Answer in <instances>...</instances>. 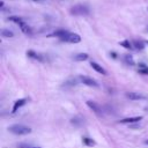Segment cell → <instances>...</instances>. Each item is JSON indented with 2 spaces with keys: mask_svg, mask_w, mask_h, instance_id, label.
Segmentation results:
<instances>
[{
  "mask_svg": "<svg viewBox=\"0 0 148 148\" xmlns=\"http://www.w3.org/2000/svg\"><path fill=\"white\" fill-rule=\"evenodd\" d=\"M9 21H13V22H15V23L20 24L23 20H22L21 17H17V16H10V17H9Z\"/></svg>",
  "mask_w": 148,
  "mask_h": 148,
  "instance_id": "obj_20",
  "label": "cell"
},
{
  "mask_svg": "<svg viewBox=\"0 0 148 148\" xmlns=\"http://www.w3.org/2000/svg\"><path fill=\"white\" fill-rule=\"evenodd\" d=\"M147 44H148V42H147Z\"/></svg>",
  "mask_w": 148,
  "mask_h": 148,
  "instance_id": "obj_25",
  "label": "cell"
},
{
  "mask_svg": "<svg viewBox=\"0 0 148 148\" xmlns=\"http://www.w3.org/2000/svg\"><path fill=\"white\" fill-rule=\"evenodd\" d=\"M145 143H146V145H148V140H146V141H145Z\"/></svg>",
  "mask_w": 148,
  "mask_h": 148,
  "instance_id": "obj_23",
  "label": "cell"
},
{
  "mask_svg": "<svg viewBox=\"0 0 148 148\" xmlns=\"http://www.w3.org/2000/svg\"><path fill=\"white\" fill-rule=\"evenodd\" d=\"M60 40L62 42H68V43H79L81 40V37L77 34H73V32H67L65 36H62L60 38Z\"/></svg>",
  "mask_w": 148,
  "mask_h": 148,
  "instance_id": "obj_3",
  "label": "cell"
},
{
  "mask_svg": "<svg viewBox=\"0 0 148 148\" xmlns=\"http://www.w3.org/2000/svg\"><path fill=\"white\" fill-rule=\"evenodd\" d=\"M35 1H39V0H35Z\"/></svg>",
  "mask_w": 148,
  "mask_h": 148,
  "instance_id": "obj_24",
  "label": "cell"
},
{
  "mask_svg": "<svg viewBox=\"0 0 148 148\" xmlns=\"http://www.w3.org/2000/svg\"><path fill=\"white\" fill-rule=\"evenodd\" d=\"M120 45L121 46H124L125 49H128V50H131L133 46H132V44L130 43V40H127V39H125V40H123V42H120Z\"/></svg>",
  "mask_w": 148,
  "mask_h": 148,
  "instance_id": "obj_18",
  "label": "cell"
},
{
  "mask_svg": "<svg viewBox=\"0 0 148 148\" xmlns=\"http://www.w3.org/2000/svg\"><path fill=\"white\" fill-rule=\"evenodd\" d=\"M74 59L76 61H83V60H87L88 59V54L87 53H79L74 57Z\"/></svg>",
  "mask_w": 148,
  "mask_h": 148,
  "instance_id": "obj_13",
  "label": "cell"
},
{
  "mask_svg": "<svg viewBox=\"0 0 148 148\" xmlns=\"http://www.w3.org/2000/svg\"><path fill=\"white\" fill-rule=\"evenodd\" d=\"M126 96L130 98V99H143L145 96L143 95H140L138 92H127Z\"/></svg>",
  "mask_w": 148,
  "mask_h": 148,
  "instance_id": "obj_11",
  "label": "cell"
},
{
  "mask_svg": "<svg viewBox=\"0 0 148 148\" xmlns=\"http://www.w3.org/2000/svg\"><path fill=\"white\" fill-rule=\"evenodd\" d=\"M0 7H3V1H0Z\"/></svg>",
  "mask_w": 148,
  "mask_h": 148,
  "instance_id": "obj_21",
  "label": "cell"
},
{
  "mask_svg": "<svg viewBox=\"0 0 148 148\" xmlns=\"http://www.w3.org/2000/svg\"><path fill=\"white\" fill-rule=\"evenodd\" d=\"M139 73L143 74V75H148V66H146L145 64H139Z\"/></svg>",
  "mask_w": 148,
  "mask_h": 148,
  "instance_id": "obj_12",
  "label": "cell"
},
{
  "mask_svg": "<svg viewBox=\"0 0 148 148\" xmlns=\"http://www.w3.org/2000/svg\"><path fill=\"white\" fill-rule=\"evenodd\" d=\"M27 148H39V147H27Z\"/></svg>",
  "mask_w": 148,
  "mask_h": 148,
  "instance_id": "obj_22",
  "label": "cell"
},
{
  "mask_svg": "<svg viewBox=\"0 0 148 148\" xmlns=\"http://www.w3.org/2000/svg\"><path fill=\"white\" fill-rule=\"evenodd\" d=\"M1 36H2V37H7V38H9V37H13V36H14V34H13L10 30L2 29V30H1Z\"/></svg>",
  "mask_w": 148,
  "mask_h": 148,
  "instance_id": "obj_16",
  "label": "cell"
},
{
  "mask_svg": "<svg viewBox=\"0 0 148 148\" xmlns=\"http://www.w3.org/2000/svg\"><path fill=\"white\" fill-rule=\"evenodd\" d=\"M82 141H83V143H84L86 146H88V147H92V146H95V141H94L92 139H90V138H83Z\"/></svg>",
  "mask_w": 148,
  "mask_h": 148,
  "instance_id": "obj_15",
  "label": "cell"
},
{
  "mask_svg": "<svg viewBox=\"0 0 148 148\" xmlns=\"http://www.w3.org/2000/svg\"><path fill=\"white\" fill-rule=\"evenodd\" d=\"M71 13L73 15H87L89 13V8L84 5H77L71 9Z\"/></svg>",
  "mask_w": 148,
  "mask_h": 148,
  "instance_id": "obj_2",
  "label": "cell"
},
{
  "mask_svg": "<svg viewBox=\"0 0 148 148\" xmlns=\"http://www.w3.org/2000/svg\"><path fill=\"white\" fill-rule=\"evenodd\" d=\"M125 61L128 64V65H134V60H133V58H132V56H130V54H125Z\"/></svg>",
  "mask_w": 148,
  "mask_h": 148,
  "instance_id": "obj_19",
  "label": "cell"
},
{
  "mask_svg": "<svg viewBox=\"0 0 148 148\" xmlns=\"http://www.w3.org/2000/svg\"><path fill=\"white\" fill-rule=\"evenodd\" d=\"M142 119V116H136V117H130V118H124L119 120L120 124H132V123H138Z\"/></svg>",
  "mask_w": 148,
  "mask_h": 148,
  "instance_id": "obj_6",
  "label": "cell"
},
{
  "mask_svg": "<svg viewBox=\"0 0 148 148\" xmlns=\"http://www.w3.org/2000/svg\"><path fill=\"white\" fill-rule=\"evenodd\" d=\"M27 56L29 57V58H32V59H35V60H38V61H44V58L39 54V53H36L35 51H32V50H29V51H27Z\"/></svg>",
  "mask_w": 148,
  "mask_h": 148,
  "instance_id": "obj_7",
  "label": "cell"
},
{
  "mask_svg": "<svg viewBox=\"0 0 148 148\" xmlns=\"http://www.w3.org/2000/svg\"><path fill=\"white\" fill-rule=\"evenodd\" d=\"M67 32H68V31H66V30H57V31H54L53 34H51L50 36H56V37L61 38V37H62V36H65Z\"/></svg>",
  "mask_w": 148,
  "mask_h": 148,
  "instance_id": "obj_14",
  "label": "cell"
},
{
  "mask_svg": "<svg viewBox=\"0 0 148 148\" xmlns=\"http://www.w3.org/2000/svg\"><path fill=\"white\" fill-rule=\"evenodd\" d=\"M25 103H27V98H21V99H17V101L14 103V106H13V111H12V112H13V113H15V112H16V111H17V110H18L21 106H23Z\"/></svg>",
  "mask_w": 148,
  "mask_h": 148,
  "instance_id": "obj_8",
  "label": "cell"
},
{
  "mask_svg": "<svg viewBox=\"0 0 148 148\" xmlns=\"http://www.w3.org/2000/svg\"><path fill=\"white\" fill-rule=\"evenodd\" d=\"M90 65H91V67L96 71V72H98V73H101V74H103V75H106V71L102 67V66H99L97 62H95V61H91L90 62Z\"/></svg>",
  "mask_w": 148,
  "mask_h": 148,
  "instance_id": "obj_9",
  "label": "cell"
},
{
  "mask_svg": "<svg viewBox=\"0 0 148 148\" xmlns=\"http://www.w3.org/2000/svg\"><path fill=\"white\" fill-rule=\"evenodd\" d=\"M133 45H134V47L136 50H143V47H145V44L142 42H140V40H134Z\"/></svg>",
  "mask_w": 148,
  "mask_h": 148,
  "instance_id": "obj_17",
  "label": "cell"
},
{
  "mask_svg": "<svg viewBox=\"0 0 148 148\" xmlns=\"http://www.w3.org/2000/svg\"><path fill=\"white\" fill-rule=\"evenodd\" d=\"M80 80H81V82H82L83 84H86V86H88V87H98V83H97L94 79H91V77H88V76H80Z\"/></svg>",
  "mask_w": 148,
  "mask_h": 148,
  "instance_id": "obj_4",
  "label": "cell"
},
{
  "mask_svg": "<svg viewBox=\"0 0 148 148\" xmlns=\"http://www.w3.org/2000/svg\"><path fill=\"white\" fill-rule=\"evenodd\" d=\"M9 132L14 133V134H17V135H24V134H29L31 132V128L28 127V126H24L22 124H15V125H12L9 126Z\"/></svg>",
  "mask_w": 148,
  "mask_h": 148,
  "instance_id": "obj_1",
  "label": "cell"
},
{
  "mask_svg": "<svg viewBox=\"0 0 148 148\" xmlns=\"http://www.w3.org/2000/svg\"><path fill=\"white\" fill-rule=\"evenodd\" d=\"M86 103H87L88 108H89V109H91V110H92L95 113H98V114H99V113L102 112L101 106H99V105H98L96 102H94V101H87Z\"/></svg>",
  "mask_w": 148,
  "mask_h": 148,
  "instance_id": "obj_5",
  "label": "cell"
},
{
  "mask_svg": "<svg viewBox=\"0 0 148 148\" xmlns=\"http://www.w3.org/2000/svg\"><path fill=\"white\" fill-rule=\"evenodd\" d=\"M18 25H20V28H21V30H22L23 34H25V35H31V29H30V27H29L24 21H22Z\"/></svg>",
  "mask_w": 148,
  "mask_h": 148,
  "instance_id": "obj_10",
  "label": "cell"
}]
</instances>
